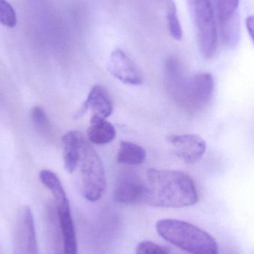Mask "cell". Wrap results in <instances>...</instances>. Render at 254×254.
<instances>
[{"instance_id":"obj_1","label":"cell","mask_w":254,"mask_h":254,"mask_svg":"<svg viewBox=\"0 0 254 254\" xmlns=\"http://www.w3.org/2000/svg\"><path fill=\"white\" fill-rule=\"evenodd\" d=\"M198 201L193 180L184 172L150 169L143 178L142 204L181 208L194 205Z\"/></svg>"},{"instance_id":"obj_2","label":"cell","mask_w":254,"mask_h":254,"mask_svg":"<svg viewBox=\"0 0 254 254\" xmlns=\"http://www.w3.org/2000/svg\"><path fill=\"white\" fill-rule=\"evenodd\" d=\"M161 238L190 254H218L217 243L205 231L185 221L166 219L155 225Z\"/></svg>"},{"instance_id":"obj_3","label":"cell","mask_w":254,"mask_h":254,"mask_svg":"<svg viewBox=\"0 0 254 254\" xmlns=\"http://www.w3.org/2000/svg\"><path fill=\"white\" fill-rule=\"evenodd\" d=\"M195 27L201 55L205 59L214 56L217 49V31L210 0H187Z\"/></svg>"},{"instance_id":"obj_4","label":"cell","mask_w":254,"mask_h":254,"mask_svg":"<svg viewBox=\"0 0 254 254\" xmlns=\"http://www.w3.org/2000/svg\"><path fill=\"white\" fill-rule=\"evenodd\" d=\"M80 163L83 195L88 201L95 202L105 192L107 179L101 158L86 142L82 149Z\"/></svg>"},{"instance_id":"obj_5","label":"cell","mask_w":254,"mask_h":254,"mask_svg":"<svg viewBox=\"0 0 254 254\" xmlns=\"http://www.w3.org/2000/svg\"><path fill=\"white\" fill-rule=\"evenodd\" d=\"M15 254H39L34 217L31 209L24 206L19 210L15 227Z\"/></svg>"},{"instance_id":"obj_6","label":"cell","mask_w":254,"mask_h":254,"mask_svg":"<svg viewBox=\"0 0 254 254\" xmlns=\"http://www.w3.org/2000/svg\"><path fill=\"white\" fill-rule=\"evenodd\" d=\"M167 140L178 158L186 164H195L199 161L207 149L204 139L197 134H173Z\"/></svg>"},{"instance_id":"obj_7","label":"cell","mask_w":254,"mask_h":254,"mask_svg":"<svg viewBox=\"0 0 254 254\" xmlns=\"http://www.w3.org/2000/svg\"><path fill=\"white\" fill-rule=\"evenodd\" d=\"M214 89V80L210 73H199L188 79L182 102L200 107L210 101Z\"/></svg>"},{"instance_id":"obj_8","label":"cell","mask_w":254,"mask_h":254,"mask_svg":"<svg viewBox=\"0 0 254 254\" xmlns=\"http://www.w3.org/2000/svg\"><path fill=\"white\" fill-rule=\"evenodd\" d=\"M108 71L113 77L125 84L137 86L143 83L141 73L122 49H116L110 55Z\"/></svg>"},{"instance_id":"obj_9","label":"cell","mask_w":254,"mask_h":254,"mask_svg":"<svg viewBox=\"0 0 254 254\" xmlns=\"http://www.w3.org/2000/svg\"><path fill=\"white\" fill-rule=\"evenodd\" d=\"M143 190V178L134 172L127 171L120 175L114 190V198L120 204L140 203Z\"/></svg>"},{"instance_id":"obj_10","label":"cell","mask_w":254,"mask_h":254,"mask_svg":"<svg viewBox=\"0 0 254 254\" xmlns=\"http://www.w3.org/2000/svg\"><path fill=\"white\" fill-rule=\"evenodd\" d=\"M88 110L92 111L95 116L104 119L111 116L113 112V101L105 88L100 85L92 88L86 101L77 113V116H83Z\"/></svg>"},{"instance_id":"obj_11","label":"cell","mask_w":254,"mask_h":254,"mask_svg":"<svg viewBox=\"0 0 254 254\" xmlns=\"http://www.w3.org/2000/svg\"><path fill=\"white\" fill-rule=\"evenodd\" d=\"M62 143L64 167L68 173H73L80 163L82 149L86 141L80 131L72 130L64 134Z\"/></svg>"},{"instance_id":"obj_12","label":"cell","mask_w":254,"mask_h":254,"mask_svg":"<svg viewBox=\"0 0 254 254\" xmlns=\"http://www.w3.org/2000/svg\"><path fill=\"white\" fill-rule=\"evenodd\" d=\"M65 254H77V236L69 204L57 207Z\"/></svg>"},{"instance_id":"obj_13","label":"cell","mask_w":254,"mask_h":254,"mask_svg":"<svg viewBox=\"0 0 254 254\" xmlns=\"http://www.w3.org/2000/svg\"><path fill=\"white\" fill-rule=\"evenodd\" d=\"M166 80L169 91L177 101H182L188 79L184 75L180 61L170 58L166 64Z\"/></svg>"},{"instance_id":"obj_14","label":"cell","mask_w":254,"mask_h":254,"mask_svg":"<svg viewBox=\"0 0 254 254\" xmlns=\"http://www.w3.org/2000/svg\"><path fill=\"white\" fill-rule=\"evenodd\" d=\"M87 136L89 141L94 144H107L116 138V129L104 118L93 115L90 119Z\"/></svg>"},{"instance_id":"obj_15","label":"cell","mask_w":254,"mask_h":254,"mask_svg":"<svg viewBox=\"0 0 254 254\" xmlns=\"http://www.w3.org/2000/svg\"><path fill=\"white\" fill-rule=\"evenodd\" d=\"M146 158V150L140 145L132 142H120L117 161L119 164L135 166L143 164Z\"/></svg>"},{"instance_id":"obj_16","label":"cell","mask_w":254,"mask_h":254,"mask_svg":"<svg viewBox=\"0 0 254 254\" xmlns=\"http://www.w3.org/2000/svg\"><path fill=\"white\" fill-rule=\"evenodd\" d=\"M39 177L43 185L52 192L56 201L57 207L69 204L65 190L55 173L51 170H43L40 171Z\"/></svg>"},{"instance_id":"obj_17","label":"cell","mask_w":254,"mask_h":254,"mask_svg":"<svg viewBox=\"0 0 254 254\" xmlns=\"http://www.w3.org/2000/svg\"><path fill=\"white\" fill-rule=\"evenodd\" d=\"M222 42L225 46L235 48L240 40V21L239 16L219 24Z\"/></svg>"},{"instance_id":"obj_18","label":"cell","mask_w":254,"mask_h":254,"mask_svg":"<svg viewBox=\"0 0 254 254\" xmlns=\"http://www.w3.org/2000/svg\"><path fill=\"white\" fill-rule=\"evenodd\" d=\"M164 6L167 15V23L170 35L176 40H182L183 32L173 0H158Z\"/></svg>"},{"instance_id":"obj_19","label":"cell","mask_w":254,"mask_h":254,"mask_svg":"<svg viewBox=\"0 0 254 254\" xmlns=\"http://www.w3.org/2000/svg\"><path fill=\"white\" fill-rule=\"evenodd\" d=\"M48 219V228H49V239L52 248L53 254H65L64 253V241L62 234L58 222V213L55 216V211L50 209Z\"/></svg>"},{"instance_id":"obj_20","label":"cell","mask_w":254,"mask_h":254,"mask_svg":"<svg viewBox=\"0 0 254 254\" xmlns=\"http://www.w3.org/2000/svg\"><path fill=\"white\" fill-rule=\"evenodd\" d=\"M216 13L219 23L227 22L239 16L237 13L240 0H216Z\"/></svg>"},{"instance_id":"obj_21","label":"cell","mask_w":254,"mask_h":254,"mask_svg":"<svg viewBox=\"0 0 254 254\" xmlns=\"http://www.w3.org/2000/svg\"><path fill=\"white\" fill-rule=\"evenodd\" d=\"M0 23L8 28H13L17 24L16 11L7 0H0Z\"/></svg>"},{"instance_id":"obj_22","label":"cell","mask_w":254,"mask_h":254,"mask_svg":"<svg viewBox=\"0 0 254 254\" xmlns=\"http://www.w3.org/2000/svg\"><path fill=\"white\" fill-rule=\"evenodd\" d=\"M31 119L37 128L41 129L42 131H47L50 129V123L49 119L46 116V113L41 107H33L31 111Z\"/></svg>"},{"instance_id":"obj_23","label":"cell","mask_w":254,"mask_h":254,"mask_svg":"<svg viewBox=\"0 0 254 254\" xmlns=\"http://www.w3.org/2000/svg\"><path fill=\"white\" fill-rule=\"evenodd\" d=\"M136 254H171L162 246L150 241L139 243L136 248Z\"/></svg>"},{"instance_id":"obj_24","label":"cell","mask_w":254,"mask_h":254,"mask_svg":"<svg viewBox=\"0 0 254 254\" xmlns=\"http://www.w3.org/2000/svg\"><path fill=\"white\" fill-rule=\"evenodd\" d=\"M246 25L251 37L254 43V16H250L246 19Z\"/></svg>"}]
</instances>
